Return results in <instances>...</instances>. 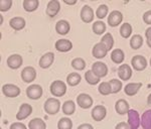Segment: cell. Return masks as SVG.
I'll return each instance as SVG.
<instances>
[{
    "mask_svg": "<svg viewBox=\"0 0 151 129\" xmlns=\"http://www.w3.org/2000/svg\"><path fill=\"white\" fill-rule=\"evenodd\" d=\"M60 109V102L55 98H48L45 103V111L50 115H55Z\"/></svg>",
    "mask_w": 151,
    "mask_h": 129,
    "instance_id": "6da1fadb",
    "label": "cell"
},
{
    "mask_svg": "<svg viewBox=\"0 0 151 129\" xmlns=\"http://www.w3.org/2000/svg\"><path fill=\"white\" fill-rule=\"evenodd\" d=\"M67 92V86L63 81H55L50 85V93L55 97H63Z\"/></svg>",
    "mask_w": 151,
    "mask_h": 129,
    "instance_id": "7a4b0ae2",
    "label": "cell"
},
{
    "mask_svg": "<svg viewBox=\"0 0 151 129\" xmlns=\"http://www.w3.org/2000/svg\"><path fill=\"white\" fill-rule=\"evenodd\" d=\"M42 93H43L42 88H41V86H40V85H37V84L30 85V86L26 89V95H27L28 98L31 100L40 99V97L42 96Z\"/></svg>",
    "mask_w": 151,
    "mask_h": 129,
    "instance_id": "3957f363",
    "label": "cell"
},
{
    "mask_svg": "<svg viewBox=\"0 0 151 129\" xmlns=\"http://www.w3.org/2000/svg\"><path fill=\"white\" fill-rule=\"evenodd\" d=\"M128 115V125L130 129H138L140 125V118L137 111L130 109L127 113Z\"/></svg>",
    "mask_w": 151,
    "mask_h": 129,
    "instance_id": "277c9868",
    "label": "cell"
},
{
    "mask_svg": "<svg viewBox=\"0 0 151 129\" xmlns=\"http://www.w3.org/2000/svg\"><path fill=\"white\" fill-rule=\"evenodd\" d=\"M2 93L9 98H15L20 95V89L13 84H5L2 87Z\"/></svg>",
    "mask_w": 151,
    "mask_h": 129,
    "instance_id": "5b68a950",
    "label": "cell"
},
{
    "mask_svg": "<svg viewBox=\"0 0 151 129\" xmlns=\"http://www.w3.org/2000/svg\"><path fill=\"white\" fill-rule=\"evenodd\" d=\"M92 72L97 77L101 79V78L107 76V74H108V67L102 62H96L92 66Z\"/></svg>",
    "mask_w": 151,
    "mask_h": 129,
    "instance_id": "8992f818",
    "label": "cell"
},
{
    "mask_svg": "<svg viewBox=\"0 0 151 129\" xmlns=\"http://www.w3.org/2000/svg\"><path fill=\"white\" fill-rule=\"evenodd\" d=\"M36 78V71L32 67H25L21 72V79L25 83H31Z\"/></svg>",
    "mask_w": 151,
    "mask_h": 129,
    "instance_id": "52a82bcc",
    "label": "cell"
},
{
    "mask_svg": "<svg viewBox=\"0 0 151 129\" xmlns=\"http://www.w3.org/2000/svg\"><path fill=\"white\" fill-rule=\"evenodd\" d=\"M77 103L81 108L88 109L91 106H93V99L90 95L82 93L77 97Z\"/></svg>",
    "mask_w": 151,
    "mask_h": 129,
    "instance_id": "ba28073f",
    "label": "cell"
},
{
    "mask_svg": "<svg viewBox=\"0 0 151 129\" xmlns=\"http://www.w3.org/2000/svg\"><path fill=\"white\" fill-rule=\"evenodd\" d=\"M123 20V15L120 11L118 10H114L112 11L110 14H109L108 17V23L109 25L112 26V27H115V26H118L119 24L122 22Z\"/></svg>",
    "mask_w": 151,
    "mask_h": 129,
    "instance_id": "9c48e42d",
    "label": "cell"
},
{
    "mask_svg": "<svg viewBox=\"0 0 151 129\" xmlns=\"http://www.w3.org/2000/svg\"><path fill=\"white\" fill-rule=\"evenodd\" d=\"M60 3L58 0H52L47 3V14L50 17H55V15L60 12Z\"/></svg>",
    "mask_w": 151,
    "mask_h": 129,
    "instance_id": "30bf717a",
    "label": "cell"
},
{
    "mask_svg": "<svg viewBox=\"0 0 151 129\" xmlns=\"http://www.w3.org/2000/svg\"><path fill=\"white\" fill-rule=\"evenodd\" d=\"M131 64L136 71H143L147 67V61L142 55H135L131 61Z\"/></svg>",
    "mask_w": 151,
    "mask_h": 129,
    "instance_id": "8fae6325",
    "label": "cell"
},
{
    "mask_svg": "<svg viewBox=\"0 0 151 129\" xmlns=\"http://www.w3.org/2000/svg\"><path fill=\"white\" fill-rule=\"evenodd\" d=\"M92 53H93V55L96 59H103L108 53V50L102 43H98L94 45Z\"/></svg>",
    "mask_w": 151,
    "mask_h": 129,
    "instance_id": "7c38bea8",
    "label": "cell"
},
{
    "mask_svg": "<svg viewBox=\"0 0 151 129\" xmlns=\"http://www.w3.org/2000/svg\"><path fill=\"white\" fill-rule=\"evenodd\" d=\"M106 114H107L106 108L102 105H98L92 110V118H93L95 121L99 122V121H102L106 117Z\"/></svg>",
    "mask_w": 151,
    "mask_h": 129,
    "instance_id": "4fadbf2b",
    "label": "cell"
},
{
    "mask_svg": "<svg viewBox=\"0 0 151 129\" xmlns=\"http://www.w3.org/2000/svg\"><path fill=\"white\" fill-rule=\"evenodd\" d=\"M23 60L22 57L19 55H11L10 57L7 59V66H8L10 69L16 70L18 68H20L22 66Z\"/></svg>",
    "mask_w": 151,
    "mask_h": 129,
    "instance_id": "5bb4252c",
    "label": "cell"
},
{
    "mask_svg": "<svg viewBox=\"0 0 151 129\" xmlns=\"http://www.w3.org/2000/svg\"><path fill=\"white\" fill-rule=\"evenodd\" d=\"M81 19L86 23H90L94 20V10L89 5H85L82 8Z\"/></svg>",
    "mask_w": 151,
    "mask_h": 129,
    "instance_id": "9a60e30c",
    "label": "cell"
},
{
    "mask_svg": "<svg viewBox=\"0 0 151 129\" xmlns=\"http://www.w3.org/2000/svg\"><path fill=\"white\" fill-rule=\"evenodd\" d=\"M31 112H32V107L27 103H24L19 108L18 113L16 114V119L17 120H24L30 115Z\"/></svg>",
    "mask_w": 151,
    "mask_h": 129,
    "instance_id": "2e32d148",
    "label": "cell"
},
{
    "mask_svg": "<svg viewBox=\"0 0 151 129\" xmlns=\"http://www.w3.org/2000/svg\"><path fill=\"white\" fill-rule=\"evenodd\" d=\"M118 76L122 81H128L132 77V70L127 64L120 66L118 69Z\"/></svg>",
    "mask_w": 151,
    "mask_h": 129,
    "instance_id": "e0dca14e",
    "label": "cell"
},
{
    "mask_svg": "<svg viewBox=\"0 0 151 129\" xmlns=\"http://www.w3.org/2000/svg\"><path fill=\"white\" fill-rule=\"evenodd\" d=\"M53 61H55V55L53 53H47L40 58V67L41 69H47L52 65Z\"/></svg>",
    "mask_w": 151,
    "mask_h": 129,
    "instance_id": "ac0fdd59",
    "label": "cell"
},
{
    "mask_svg": "<svg viewBox=\"0 0 151 129\" xmlns=\"http://www.w3.org/2000/svg\"><path fill=\"white\" fill-rule=\"evenodd\" d=\"M70 30V23L68 22L67 20H64V19L58 20L57 24H55V30H57V32L60 35H67V33H69Z\"/></svg>",
    "mask_w": 151,
    "mask_h": 129,
    "instance_id": "d6986e66",
    "label": "cell"
},
{
    "mask_svg": "<svg viewBox=\"0 0 151 129\" xmlns=\"http://www.w3.org/2000/svg\"><path fill=\"white\" fill-rule=\"evenodd\" d=\"M73 48V43L69 40H58L55 43V50L62 53H67Z\"/></svg>",
    "mask_w": 151,
    "mask_h": 129,
    "instance_id": "ffe728a7",
    "label": "cell"
},
{
    "mask_svg": "<svg viewBox=\"0 0 151 129\" xmlns=\"http://www.w3.org/2000/svg\"><path fill=\"white\" fill-rule=\"evenodd\" d=\"M115 109L116 112L120 115H125V114L128 113V111L130 110L129 109V104L126 100L124 99H120L116 102L115 104Z\"/></svg>",
    "mask_w": 151,
    "mask_h": 129,
    "instance_id": "44dd1931",
    "label": "cell"
},
{
    "mask_svg": "<svg viewBox=\"0 0 151 129\" xmlns=\"http://www.w3.org/2000/svg\"><path fill=\"white\" fill-rule=\"evenodd\" d=\"M142 87V83H129L125 86V94L128 96H134L138 93V91Z\"/></svg>",
    "mask_w": 151,
    "mask_h": 129,
    "instance_id": "7402d4cb",
    "label": "cell"
},
{
    "mask_svg": "<svg viewBox=\"0 0 151 129\" xmlns=\"http://www.w3.org/2000/svg\"><path fill=\"white\" fill-rule=\"evenodd\" d=\"M9 24H10V26L14 30H21L25 26V20L22 17H20V16H16V17L10 19Z\"/></svg>",
    "mask_w": 151,
    "mask_h": 129,
    "instance_id": "603a6c76",
    "label": "cell"
},
{
    "mask_svg": "<svg viewBox=\"0 0 151 129\" xmlns=\"http://www.w3.org/2000/svg\"><path fill=\"white\" fill-rule=\"evenodd\" d=\"M140 124L143 129H151V110H146L143 113Z\"/></svg>",
    "mask_w": 151,
    "mask_h": 129,
    "instance_id": "cb8c5ba5",
    "label": "cell"
},
{
    "mask_svg": "<svg viewBox=\"0 0 151 129\" xmlns=\"http://www.w3.org/2000/svg\"><path fill=\"white\" fill-rule=\"evenodd\" d=\"M29 129H47V124L40 118H33L28 123Z\"/></svg>",
    "mask_w": 151,
    "mask_h": 129,
    "instance_id": "d4e9b609",
    "label": "cell"
},
{
    "mask_svg": "<svg viewBox=\"0 0 151 129\" xmlns=\"http://www.w3.org/2000/svg\"><path fill=\"white\" fill-rule=\"evenodd\" d=\"M124 59H125V55H124L123 50H120V48L114 50L113 52L111 53V60L113 61L115 64H121L124 61Z\"/></svg>",
    "mask_w": 151,
    "mask_h": 129,
    "instance_id": "484cf974",
    "label": "cell"
},
{
    "mask_svg": "<svg viewBox=\"0 0 151 129\" xmlns=\"http://www.w3.org/2000/svg\"><path fill=\"white\" fill-rule=\"evenodd\" d=\"M23 8L27 12H32L36 10V8L40 5V2L37 0H24L23 1Z\"/></svg>",
    "mask_w": 151,
    "mask_h": 129,
    "instance_id": "4316f807",
    "label": "cell"
},
{
    "mask_svg": "<svg viewBox=\"0 0 151 129\" xmlns=\"http://www.w3.org/2000/svg\"><path fill=\"white\" fill-rule=\"evenodd\" d=\"M75 111H76V105L72 100L65 101L63 104V112H64V114H65V115H72V114L75 113Z\"/></svg>",
    "mask_w": 151,
    "mask_h": 129,
    "instance_id": "83f0119b",
    "label": "cell"
},
{
    "mask_svg": "<svg viewBox=\"0 0 151 129\" xmlns=\"http://www.w3.org/2000/svg\"><path fill=\"white\" fill-rule=\"evenodd\" d=\"M82 80V77L80 74H77V73H70L69 76L67 77V82L70 86L74 87V86H77V85L80 84Z\"/></svg>",
    "mask_w": 151,
    "mask_h": 129,
    "instance_id": "f1b7e54d",
    "label": "cell"
},
{
    "mask_svg": "<svg viewBox=\"0 0 151 129\" xmlns=\"http://www.w3.org/2000/svg\"><path fill=\"white\" fill-rule=\"evenodd\" d=\"M143 45V38L140 35H135L132 36L130 40V47L133 50H139Z\"/></svg>",
    "mask_w": 151,
    "mask_h": 129,
    "instance_id": "f546056e",
    "label": "cell"
},
{
    "mask_svg": "<svg viewBox=\"0 0 151 129\" xmlns=\"http://www.w3.org/2000/svg\"><path fill=\"white\" fill-rule=\"evenodd\" d=\"M85 79H86V81H87L88 84H90V85H97V84H99L100 80H101L100 78H98L93 72H92V70L87 71L86 74H85Z\"/></svg>",
    "mask_w": 151,
    "mask_h": 129,
    "instance_id": "4dcf8cb0",
    "label": "cell"
},
{
    "mask_svg": "<svg viewBox=\"0 0 151 129\" xmlns=\"http://www.w3.org/2000/svg\"><path fill=\"white\" fill-rule=\"evenodd\" d=\"M101 43L106 47V48L109 52V50H112V48H113V45H114V38L111 33H106V35L102 37Z\"/></svg>",
    "mask_w": 151,
    "mask_h": 129,
    "instance_id": "1f68e13d",
    "label": "cell"
},
{
    "mask_svg": "<svg viewBox=\"0 0 151 129\" xmlns=\"http://www.w3.org/2000/svg\"><path fill=\"white\" fill-rule=\"evenodd\" d=\"M99 93L103 96H107V95L111 94L112 93V88H111V85L109 82H104L101 83L99 85Z\"/></svg>",
    "mask_w": 151,
    "mask_h": 129,
    "instance_id": "d6a6232c",
    "label": "cell"
},
{
    "mask_svg": "<svg viewBox=\"0 0 151 129\" xmlns=\"http://www.w3.org/2000/svg\"><path fill=\"white\" fill-rule=\"evenodd\" d=\"M106 24H105L103 21L98 20L96 21L93 24V31L96 35H103V33L106 31Z\"/></svg>",
    "mask_w": 151,
    "mask_h": 129,
    "instance_id": "836d02e7",
    "label": "cell"
},
{
    "mask_svg": "<svg viewBox=\"0 0 151 129\" xmlns=\"http://www.w3.org/2000/svg\"><path fill=\"white\" fill-rule=\"evenodd\" d=\"M132 33V26L129 23H124L120 27V35L124 38H128Z\"/></svg>",
    "mask_w": 151,
    "mask_h": 129,
    "instance_id": "e575fe53",
    "label": "cell"
},
{
    "mask_svg": "<svg viewBox=\"0 0 151 129\" xmlns=\"http://www.w3.org/2000/svg\"><path fill=\"white\" fill-rule=\"evenodd\" d=\"M72 127H73V121L68 117L60 119V121L58 123V129H72Z\"/></svg>",
    "mask_w": 151,
    "mask_h": 129,
    "instance_id": "d590c367",
    "label": "cell"
},
{
    "mask_svg": "<svg viewBox=\"0 0 151 129\" xmlns=\"http://www.w3.org/2000/svg\"><path fill=\"white\" fill-rule=\"evenodd\" d=\"M72 67L74 68L75 70L83 71L86 68V63H85V61L81 59V58H76V59L72 61Z\"/></svg>",
    "mask_w": 151,
    "mask_h": 129,
    "instance_id": "8d00e7d4",
    "label": "cell"
},
{
    "mask_svg": "<svg viewBox=\"0 0 151 129\" xmlns=\"http://www.w3.org/2000/svg\"><path fill=\"white\" fill-rule=\"evenodd\" d=\"M108 11H109L108 6H107L106 4H102V5H100L98 7V9L96 10V16L99 19H103L107 16Z\"/></svg>",
    "mask_w": 151,
    "mask_h": 129,
    "instance_id": "74e56055",
    "label": "cell"
},
{
    "mask_svg": "<svg viewBox=\"0 0 151 129\" xmlns=\"http://www.w3.org/2000/svg\"><path fill=\"white\" fill-rule=\"evenodd\" d=\"M109 83H110V85H111L112 93L113 94L118 93V92H120V90L122 89V82L119 81V80L113 79V80H111Z\"/></svg>",
    "mask_w": 151,
    "mask_h": 129,
    "instance_id": "f35d334b",
    "label": "cell"
},
{
    "mask_svg": "<svg viewBox=\"0 0 151 129\" xmlns=\"http://www.w3.org/2000/svg\"><path fill=\"white\" fill-rule=\"evenodd\" d=\"M11 5H12L11 0H1V1H0V10L2 12L9 10Z\"/></svg>",
    "mask_w": 151,
    "mask_h": 129,
    "instance_id": "ab89813d",
    "label": "cell"
},
{
    "mask_svg": "<svg viewBox=\"0 0 151 129\" xmlns=\"http://www.w3.org/2000/svg\"><path fill=\"white\" fill-rule=\"evenodd\" d=\"M143 20L146 24H149L151 25V10L146 11L144 14H143Z\"/></svg>",
    "mask_w": 151,
    "mask_h": 129,
    "instance_id": "60d3db41",
    "label": "cell"
},
{
    "mask_svg": "<svg viewBox=\"0 0 151 129\" xmlns=\"http://www.w3.org/2000/svg\"><path fill=\"white\" fill-rule=\"evenodd\" d=\"M10 129H27V128H26V126L24 125L23 123H20V122H15V123L11 124Z\"/></svg>",
    "mask_w": 151,
    "mask_h": 129,
    "instance_id": "b9f144b4",
    "label": "cell"
},
{
    "mask_svg": "<svg viewBox=\"0 0 151 129\" xmlns=\"http://www.w3.org/2000/svg\"><path fill=\"white\" fill-rule=\"evenodd\" d=\"M145 36L146 38H147V45L148 47L151 48V26L150 27H148L147 30L145 31Z\"/></svg>",
    "mask_w": 151,
    "mask_h": 129,
    "instance_id": "7bdbcfd3",
    "label": "cell"
},
{
    "mask_svg": "<svg viewBox=\"0 0 151 129\" xmlns=\"http://www.w3.org/2000/svg\"><path fill=\"white\" fill-rule=\"evenodd\" d=\"M115 129H130V127H129L128 123H126V122H120V123H118L116 125Z\"/></svg>",
    "mask_w": 151,
    "mask_h": 129,
    "instance_id": "ee69618b",
    "label": "cell"
},
{
    "mask_svg": "<svg viewBox=\"0 0 151 129\" xmlns=\"http://www.w3.org/2000/svg\"><path fill=\"white\" fill-rule=\"evenodd\" d=\"M78 129H94L93 126L91 125V124L89 123H85V124H82V125H80Z\"/></svg>",
    "mask_w": 151,
    "mask_h": 129,
    "instance_id": "f6af8a7d",
    "label": "cell"
},
{
    "mask_svg": "<svg viewBox=\"0 0 151 129\" xmlns=\"http://www.w3.org/2000/svg\"><path fill=\"white\" fill-rule=\"evenodd\" d=\"M64 2L65 4H70V5H74L77 3V0H64Z\"/></svg>",
    "mask_w": 151,
    "mask_h": 129,
    "instance_id": "bcb514c9",
    "label": "cell"
},
{
    "mask_svg": "<svg viewBox=\"0 0 151 129\" xmlns=\"http://www.w3.org/2000/svg\"><path fill=\"white\" fill-rule=\"evenodd\" d=\"M147 103L149 104V105H151V94L148 96V98H147Z\"/></svg>",
    "mask_w": 151,
    "mask_h": 129,
    "instance_id": "7dc6e473",
    "label": "cell"
},
{
    "mask_svg": "<svg viewBox=\"0 0 151 129\" xmlns=\"http://www.w3.org/2000/svg\"><path fill=\"white\" fill-rule=\"evenodd\" d=\"M150 66H151V59H150Z\"/></svg>",
    "mask_w": 151,
    "mask_h": 129,
    "instance_id": "c3c4849f",
    "label": "cell"
}]
</instances>
